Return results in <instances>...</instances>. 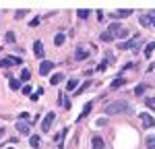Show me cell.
I'll list each match as a JSON object with an SVG mask.
<instances>
[{"instance_id": "1", "label": "cell", "mask_w": 155, "mask_h": 149, "mask_svg": "<svg viewBox=\"0 0 155 149\" xmlns=\"http://www.w3.org/2000/svg\"><path fill=\"white\" fill-rule=\"evenodd\" d=\"M124 112H130V106H128V101H122V99L112 101L110 106H106V114H110V116H114V114H124Z\"/></svg>"}, {"instance_id": "2", "label": "cell", "mask_w": 155, "mask_h": 149, "mask_svg": "<svg viewBox=\"0 0 155 149\" xmlns=\"http://www.w3.org/2000/svg\"><path fill=\"white\" fill-rule=\"evenodd\" d=\"M54 120H56V112H48V114H46V118L41 120V131H44V133H48L50 128H52V122H54Z\"/></svg>"}, {"instance_id": "3", "label": "cell", "mask_w": 155, "mask_h": 149, "mask_svg": "<svg viewBox=\"0 0 155 149\" xmlns=\"http://www.w3.org/2000/svg\"><path fill=\"white\" fill-rule=\"evenodd\" d=\"M139 44H141V37H134V39H130V41H120L118 48L120 50H137Z\"/></svg>"}, {"instance_id": "4", "label": "cell", "mask_w": 155, "mask_h": 149, "mask_svg": "<svg viewBox=\"0 0 155 149\" xmlns=\"http://www.w3.org/2000/svg\"><path fill=\"white\" fill-rule=\"evenodd\" d=\"M33 54H35V58L44 60L46 52H44V44H41V39H35V41H33Z\"/></svg>"}, {"instance_id": "5", "label": "cell", "mask_w": 155, "mask_h": 149, "mask_svg": "<svg viewBox=\"0 0 155 149\" xmlns=\"http://www.w3.org/2000/svg\"><path fill=\"white\" fill-rule=\"evenodd\" d=\"M21 58H12V56H8V58H2L0 60V68H8V66H17V64H21Z\"/></svg>"}, {"instance_id": "6", "label": "cell", "mask_w": 155, "mask_h": 149, "mask_svg": "<svg viewBox=\"0 0 155 149\" xmlns=\"http://www.w3.org/2000/svg\"><path fill=\"white\" fill-rule=\"evenodd\" d=\"M52 68H54V62H52V60H41V62H39V74L46 77V74L52 73Z\"/></svg>"}, {"instance_id": "7", "label": "cell", "mask_w": 155, "mask_h": 149, "mask_svg": "<svg viewBox=\"0 0 155 149\" xmlns=\"http://www.w3.org/2000/svg\"><path fill=\"white\" fill-rule=\"evenodd\" d=\"M130 15H132V8H118V11L112 12L114 19H128Z\"/></svg>"}, {"instance_id": "8", "label": "cell", "mask_w": 155, "mask_h": 149, "mask_svg": "<svg viewBox=\"0 0 155 149\" xmlns=\"http://www.w3.org/2000/svg\"><path fill=\"white\" fill-rule=\"evenodd\" d=\"M89 58V50L87 48H77V52H74V60H87Z\"/></svg>"}, {"instance_id": "9", "label": "cell", "mask_w": 155, "mask_h": 149, "mask_svg": "<svg viewBox=\"0 0 155 149\" xmlns=\"http://www.w3.org/2000/svg\"><path fill=\"white\" fill-rule=\"evenodd\" d=\"M29 128H31V122H25V120H19L17 122V131L21 135H29Z\"/></svg>"}, {"instance_id": "10", "label": "cell", "mask_w": 155, "mask_h": 149, "mask_svg": "<svg viewBox=\"0 0 155 149\" xmlns=\"http://www.w3.org/2000/svg\"><path fill=\"white\" fill-rule=\"evenodd\" d=\"M106 147V143H104V139H101V137H93V139H91V149H104Z\"/></svg>"}, {"instance_id": "11", "label": "cell", "mask_w": 155, "mask_h": 149, "mask_svg": "<svg viewBox=\"0 0 155 149\" xmlns=\"http://www.w3.org/2000/svg\"><path fill=\"white\" fill-rule=\"evenodd\" d=\"M141 122H143L145 128H151V126L155 124V120L151 118V116H149V114H145V112H143V114H141Z\"/></svg>"}, {"instance_id": "12", "label": "cell", "mask_w": 155, "mask_h": 149, "mask_svg": "<svg viewBox=\"0 0 155 149\" xmlns=\"http://www.w3.org/2000/svg\"><path fill=\"white\" fill-rule=\"evenodd\" d=\"M126 85V79L124 77H118V79H114L112 83H110V89H120V87Z\"/></svg>"}, {"instance_id": "13", "label": "cell", "mask_w": 155, "mask_h": 149, "mask_svg": "<svg viewBox=\"0 0 155 149\" xmlns=\"http://www.w3.org/2000/svg\"><path fill=\"white\" fill-rule=\"evenodd\" d=\"M66 135H68V128H62L58 135H56V143L60 145V149L64 147V137H66Z\"/></svg>"}, {"instance_id": "14", "label": "cell", "mask_w": 155, "mask_h": 149, "mask_svg": "<svg viewBox=\"0 0 155 149\" xmlns=\"http://www.w3.org/2000/svg\"><path fill=\"white\" fill-rule=\"evenodd\" d=\"M58 104L64 108V110H71V99L66 98L64 93H60V98H58Z\"/></svg>"}, {"instance_id": "15", "label": "cell", "mask_w": 155, "mask_h": 149, "mask_svg": "<svg viewBox=\"0 0 155 149\" xmlns=\"http://www.w3.org/2000/svg\"><path fill=\"white\" fill-rule=\"evenodd\" d=\"M91 106H93V104H91V101H87V104H85V108H83V112H81V114H79V118H77V122H81V120H83V118H87V114H89V112H91Z\"/></svg>"}, {"instance_id": "16", "label": "cell", "mask_w": 155, "mask_h": 149, "mask_svg": "<svg viewBox=\"0 0 155 149\" xmlns=\"http://www.w3.org/2000/svg\"><path fill=\"white\" fill-rule=\"evenodd\" d=\"M155 52V41H149L145 46V58H151V54Z\"/></svg>"}, {"instance_id": "17", "label": "cell", "mask_w": 155, "mask_h": 149, "mask_svg": "<svg viewBox=\"0 0 155 149\" xmlns=\"http://www.w3.org/2000/svg\"><path fill=\"white\" fill-rule=\"evenodd\" d=\"M147 89H149V85H147V83H139V85H137V89H134V95H143Z\"/></svg>"}, {"instance_id": "18", "label": "cell", "mask_w": 155, "mask_h": 149, "mask_svg": "<svg viewBox=\"0 0 155 149\" xmlns=\"http://www.w3.org/2000/svg\"><path fill=\"white\" fill-rule=\"evenodd\" d=\"M77 17H79V19H89V17H91V11H89V8H81V11H77Z\"/></svg>"}, {"instance_id": "19", "label": "cell", "mask_w": 155, "mask_h": 149, "mask_svg": "<svg viewBox=\"0 0 155 149\" xmlns=\"http://www.w3.org/2000/svg\"><path fill=\"white\" fill-rule=\"evenodd\" d=\"M66 41V35L64 33H56V37H54V46H62Z\"/></svg>"}, {"instance_id": "20", "label": "cell", "mask_w": 155, "mask_h": 149, "mask_svg": "<svg viewBox=\"0 0 155 149\" xmlns=\"http://www.w3.org/2000/svg\"><path fill=\"white\" fill-rule=\"evenodd\" d=\"M29 145H31L33 149L39 147V135H31V137H29Z\"/></svg>"}, {"instance_id": "21", "label": "cell", "mask_w": 155, "mask_h": 149, "mask_svg": "<svg viewBox=\"0 0 155 149\" xmlns=\"http://www.w3.org/2000/svg\"><path fill=\"white\" fill-rule=\"evenodd\" d=\"M120 31V23H110V29H107V33H112V35L116 37V33Z\"/></svg>"}, {"instance_id": "22", "label": "cell", "mask_w": 155, "mask_h": 149, "mask_svg": "<svg viewBox=\"0 0 155 149\" xmlns=\"http://www.w3.org/2000/svg\"><path fill=\"white\" fill-rule=\"evenodd\" d=\"M89 87H91V81H85V83L79 87V89H74V93H79V95H81V93H85V91H87Z\"/></svg>"}, {"instance_id": "23", "label": "cell", "mask_w": 155, "mask_h": 149, "mask_svg": "<svg viewBox=\"0 0 155 149\" xmlns=\"http://www.w3.org/2000/svg\"><path fill=\"white\" fill-rule=\"evenodd\" d=\"M60 81H62V73H56V74L50 77V83H52V85H58Z\"/></svg>"}, {"instance_id": "24", "label": "cell", "mask_w": 155, "mask_h": 149, "mask_svg": "<svg viewBox=\"0 0 155 149\" xmlns=\"http://www.w3.org/2000/svg\"><path fill=\"white\" fill-rule=\"evenodd\" d=\"M77 85H79V81H77V79H71V81L66 83V91H74Z\"/></svg>"}, {"instance_id": "25", "label": "cell", "mask_w": 155, "mask_h": 149, "mask_svg": "<svg viewBox=\"0 0 155 149\" xmlns=\"http://www.w3.org/2000/svg\"><path fill=\"white\" fill-rule=\"evenodd\" d=\"M15 39H17V35H15V31H6V35H4V41H6V44H12Z\"/></svg>"}, {"instance_id": "26", "label": "cell", "mask_w": 155, "mask_h": 149, "mask_svg": "<svg viewBox=\"0 0 155 149\" xmlns=\"http://www.w3.org/2000/svg\"><path fill=\"white\" fill-rule=\"evenodd\" d=\"M29 79H31V71L29 68H23L21 71V81H29Z\"/></svg>"}, {"instance_id": "27", "label": "cell", "mask_w": 155, "mask_h": 149, "mask_svg": "<svg viewBox=\"0 0 155 149\" xmlns=\"http://www.w3.org/2000/svg\"><path fill=\"white\" fill-rule=\"evenodd\" d=\"M145 143H147V149H155V137L153 135L147 137V139H145Z\"/></svg>"}, {"instance_id": "28", "label": "cell", "mask_w": 155, "mask_h": 149, "mask_svg": "<svg viewBox=\"0 0 155 149\" xmlns=\"http://www.w3.org/2000/svg\"><path fill=\"white\" fill-rule=\"evenodd\" d=\"M99 39H101V41H112V39H116V37L112 35V33H107V31H104V33L99 35Z\"/></svg>"}, {"instance_id": "29", "label": "cell", "mask_w": 155, "mask_h": 149, "mask_svg": "<svg viewBox=\"0 0 155 149\" xmlns=\"http://www.w3.org/2000/svg\"><path fill=\"white\" fill-rule=\"evenodd\" d=\"M19 85H21V83H19L17 79H11V81H8V87H11L12 91H17V89H19Z\"/></svg>"}, {"instance_id": "30", "label": "cell", "mask_w": 155, "mask_h": 149, "mask_svg": "<svg viewBox=\"0 0 155 149\" xmlns=\"http://www.w3.org/2000/svg\"><path fill=\"white\" fill-rule=\"evenodd\" d=\"M141 25H143V27H151V23H149V15H141Z\"/></svg>"}, {"instance_id": "31", "label": "cell", "mask_w": 155, "mask_h": 149, "mask_svg": "<svg viewBox=\"0 0 155 149\" xmlns=\"http://www.w3.org/2000/svg\"><path fill=\"white\" fill-rule=\"evenodd\" d=\"M145 104H147V108H155V98H147Z\"/></svg>"}, {"instance_id": "32", "label": "cell", "mask_w": 155, "mask_h": 149, "mask_svg": "<svg viewBox=\"0 0 155 149\" xmlns=\"http://www.w3.org/2000/svg\"><path fill=\"white\" fill-rule=\"evenodd\" d=\"M41 93H44V87H37V91H35V93H31V98H33V99H37L39 95H41Z\"/></svg>"}, {"instance_id": "33", "label": "cell", "mask_w": 155, "mask_h": 149, "mask_svg": "<svg viewBox=\"0 0 155 149\" xmlns=\"http://www.w3.org/2000/svg\"><path fill=\"white\" fill-rule=\"evenodd\" d=\"M39 23H41V19H39V17H35V19H31V23H29V27H37Z\"/></svg>"}, {"instance_id": "34", "label": "cell", "mask_w": 155, "mask_h": 149, "mask_svg": "<svg viewBox=\"0 0 155 149\" xmlns=\"http://www.w3.org/2000/svg\"><path fill=\"white\" fill-rule=\"evenodd\" d=\"M149 23H151V27H155V11L149 12Z\"/></svg>"}, {"instance_id": "35", "label": "cell", "mask_w": 155, "mask_h": 149, "mask_svg": "<svg viewBox=\"0 0 155 149\" xmlns=\"http://www.w3.org/2000/svg\"><path fill=\"white\" fill-rule=\"evenodd\" d=\"M21 91H23L25 95H31V93H33V91H31V85H25L23 89H21Z\"/></svg>"}, {"instance_id": "36", "label": "cell", "mask_w": 155, "mask_h": 149, "mask_svg": "<svg viewBox=\"0 0 155 149\" xmlns=\"http://www.w3.org/2000/svg\"><path fill=\"white\" fill-rule=\"evenodd\" d=\"M25 15H27V11H17V12H15V17H17V19H23Z\"/></svg>"}, {"instance_id": "37", "label": "cell", "mask_w": 155, "mask_h": 149, "mask_svg": "<svg viewBox=\"0 0 155 149\" xmlns=\"http://www.w3.org/2000/svg\"><path fill=\"white\" fill-rule=\"evenodd\" d=\"M27 118H29V112H21L19 114V120H27Z\"/></svg>"}, {"instance_id": "38", "label": "cell", "mask_w": 155, "mask_h": 149, "mask_svg": "<svg viewBox=\"0 0 155 149\" xmlns=\"http://www.w3.org/2000/svg\"><path fill=\"white\" fill-rule=\"evenodd\" d=\"M128 35V29H120L118 31V37H126Z\"/></svg>"}, {"instance_id": "39", "label": "cell", "mask_w": 155, "mask_h": 149, "mask_svg": "<svg viewBox=\"0 0 155 149\" xmlns=\"http://www.w3.org/2000/svg\"><path fill=\"white\" fill-rule=\"evenodd\" d=\"M106 66H107L106 62H101V64H99V66H97V73H101V71H106Z\"/></svg>"}, {"instance_id": "40", "label": "cell", "mask_w": 155, "mask_h": 149, "mask_svg": "<svg viewBox=\"0 0 155 149\" xmlns=\"http://www.w3.org/2000/svg\"><path fill=\"white\" fill-rule=\"evenodd\" d=\"M2 135H4V128H0V137H2Z\"/></svg>"}]
</instances>
